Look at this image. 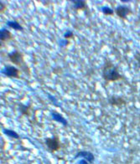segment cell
Segmentation results:
<instances>
[{
    "instance_id": "1",
    "label": "cell",
    "mask_w": 140,
    "mask_h": 164,
    "mask_svg": "<svg viewBox=\"0 0 140 164\" xmlns=\"http://www.w3.org/2000/svg\"><path fill=\"white\" fill-rule=\"evenodd\" d=\"M102 71V78L106 83H112L124 79L123 75L119 73L118 67L112 64V62L110 61L109 60H105Z\"/></svg>"
},
{
    "instance_id": "2",
    "label": "cell",
    "mask_w": 140,
    "mask_h": 164,
    "mask_svg": "<svg viewBox=\"0 0 140 164\" xmlns=\"http://www.w3.org/2000/svg\"><path fill=\"white\" fill-rule=\"evenodd\" d=\"M9 60L12 64H14L16 66L20 67L23 72H25L27 75H30V70L26 64L25 60V56L24 54L18 50H13L10 53L7 55Z\"/></svg>"
},
{
    "instance_id": "3",
    "label": "cell",
    "mask_w": 140,
    "mask_h": 164,
    "mask_svg": "<svg viewBox=\"0 0 140 164\" xmlns=\"http://www.w3.org/2000/svg\"><path fill=\"white\" fill-rule=\"evenodd\" d=\"M45 144L47 147L48 151L51 153L59 152L61 149V142L60 140L59 136L54 135L51 137H45Z\"/></svg>"
},
{
    "instance_id": "4",
    "label": "cell",
    "mask_w": 140,
    "mask_h": 164,
    "mask_svg": "<svg viewBox=\"0 0 140 164\" xmlns=\"http://www.w3.org/2000/svg\"><path fill=\"white\" fill-rule=\"evenodd\" d=\"M1 74L5 75L6 77L9 78H15L20 79V75H21V70L16 66L7 64L3 67V69L1 70Z\"/></svg>"
},
{
    "instance_id": "5",
    "label": "cell",
    "mask_w": 140,
    "mask_h": 164,
    "mask_svg": "<svg viewBox=\"0 0 140 164\" xmlns=\"http://www.w3.org/2000/svg\"><path fill=\"white\" fill-rule=\"evenodd\" d=\"M114 11L116 15L122 20H127L128 16L133 14V11H132L131 8H129L128 6L124 5H118L117 8H115Z\"/></svg>"
},
{
    "instance_id": "6",
    "label": "cell",
    "mask_w": 140,
    "mask_h": 164,
    "mask_svg": "<svg viewBox=\"0 0 140 164\" xmlns=\"http://www.w3.org/2000/svg\"><path fill=\"white\" fill-rule=\"evenodd\" d=\"M108 104L112 106H126L127 100L123 97V96H119V95H111L108 99H107Z\"/></svg>"
},
{
    "instance_id": "7",
    "label": "cell",
    "mask_w": 140,
    "mask_h": 164,
    "mask_svg": "<svg viewBox=\"0 0 140 164\" xmlns=\"http://www.w3.org/2000/svg\"><path fill=\"white\" fill-rule=\"evenodd\" d=\"M81 157L82 159H85L89 163H93L95 161V156L93 153H91L89 151H79L78 153L75 155V158Z\"/></svg>"
},
{
    "instance_id": "8",
    "label": "cell",
    "mask_w": 140,
    "mask_h": 164,
    "mask_svg": "<svg viewBox=\"0 0 140 164\" xmlns=\"http://www.w3.org/2000/svg\"><path fill=\"white\" fill-rule=\"evenodd\" d=\"M51 117H52V119H53V121H55L56 122L60 123V124H61V125L63 126H65V127H67L68 121L65 119L61 113H59V112H57V111H52L51 112Z\"/></svg>"
},
{
    "instance_id": "9",
    "label": "cell",
    "mask_w": 140,
    "mask_h": 164,
    "mask_svg": "<svg viewBox=\"0 0 140 164\" xmlns=\"http://www.w3.org/2000/svg\"><path fill=\"white\" fill-rule=\"evenodd\" d=\"M0 39H1V44L3 43H7V42L11 41L14 39V35L13 33L5 28L1 29L0 30Z\"/></svg>"
},
{
    "instance_id": "10",
    "label": "cell",
    "mask_w": 140,
    "mask_h": 164,
    "mask_svg": "<svg viewBox=\"0 0 140 164\" xmlns=\"http://www.w3.org/2000/svg\"><path fill=\"white\" fill-rule=\"evenodd\" d=\"M70 2L73 3V8L75 10L85 11L86 9H87V1L85 0H71Z\"/></svg>"
},
{
    "instance_id": "11",
    "label": "cell",
    "mask_w": 140,
    "mask_h": 164,
    "mask_svg": "<svg viewBox=\"0 0 140 164\" xmlns=\"http://www.w3.org/2000/svg\"><path fill=\"white\" fill-rule=\"evenodd\" d=\"M18 111H20L22 116L30 117L31 115V105H25L23 103H20L18 106Z\"/></svg>"
},
{
    "instance_id": "12",
    "label": "cell",
    "mask_w": 140,
    "mask_h": 164,
    "mask_svg": "<svg viewBox=\"0 0 140 164\" xmlns=\"http://www.w3.org/2000/svg\"><path fill=\"white\" fill-rule=\"evenodd\" d=\"M3 132L5 136H9L10 138H13V139H16L19 140L20 139V136L19 134L16 132L14 130H11V129H6V128H3Z\"/></svg>"
},
{
    "instance_id": "13",
    "label": "cell",
    "mask_w": 140,
    "mask_h": 164,
    "mask_svg": "<svg viewBox=\"0 0 140 164\" xmlns=\"http://www.w3.org/2000/svg\"><path fill=\"white\" fill-rule=\"evenodd\" d=\"M7 25L9 26V28L13 29L14 30H17V31L24 30V28L22 27V25L20 24L17 20H9V21L7 22Z\"/></svg>"
},
{
    "instance_id": "14",
    "label": "cell",
    "mask_w": 140,
    "mask_h": 164,
    "mask_svg": "<svg viewBox=\"0 0 140 164\" xmlns=\"http://www.w3.org/2000/svg\"><path fill=\"white\" fill-rule=\"evenodd\" d=\"M102 13L106 15V16H112L115 14V11L112 9V8H110L108 6H103L101 8Z\"/></svg>"
},
{
    "instance_id": "15",
    "label": "cell",
    "mask_w": 140,
    "mask_h": 164,
    "mask_svg": "<svg viewBox=\"0 0 140 164\" xmlns=\"http://www.w3.org/2000/svg\"><path fill=\"white\" fill-rule=\"evenodd\" d=\"M63 38L66 40H69V39H71L74 38V33H73L72 31L70 30H67L65 31L63 34Z\"/></svg>"
},
{
    "instance_id": "16",
    "label": "cell",
    "mask_w": 140,
    "mask_h": 164,
    "mask_svg": "<svg viewBox=\"0 0 140 164\" xmlns=\"http://www.w3.org/2000/svg\"><path fill=\"white\" fill-rule=\"evenodd\" d=\"M7 9V4H6L4 2H0V13L1 14H3L5 10Z\"/></svg>"
},
{
    "instance_id": "17",
    "label": "cell",
    "mask_w": 140,
    "mask_h": 164,
    "mask_svg": "<svg viewBox=\"0 0 140 164\" xmlns=\"http://www.w3.org/2000/svg\"><path fill=\"white\" fill-rule=\"evenodd\" d=\"M48 99L53 103V105H57L58 104V101L56 99V97H54L53 95H51V94H48Z\"/></svg>"
},
{
    "instance_id": "18",
    "label": "cell",
    "mask_w": 140,
    "mask_h": 164,
    "mask_svg": "<svg viewBox=\"0 0 140 164\" xmlns=\"http://www.w3.org/2000/svg\"><path fill=\"white\" fill-rule=\"evenodd\" d=\"M69 45V40H66V39H62V40H60V45L62 46V47H66L67 45Z\"/></svg>"
},
{
    "instance_id": "19",
    "label": "cell",
    "mask_w": 140,
    "mask_h": 164,
    "mask_svg": "<svg viewBox=\"0 0 140 164\" xmlns=\"http://www.w3.org/2000/svg\"><path fill=\"white\" fill-rule=\"evenodd\" d=\"M134 58H135V60H137L138 65V68L140 69V53L139 52H137V53L135 54Z\"/></svg>"
},
{
    "instance_id": "20",
    "label": "cell",
    "mask_w": 140,
    "mask_h": 164,
    "mask_svg": "<svg viewBox=\"0 0 140 164\" xmlns=\"http://www.w3.org/2000/svg\"><path fill=\"white\" fill-rule=\"evenodd\" d=\"M79 163H80V164H88V163H89V162H87V161H86L85 159H82L81 161L79 162Z\"/></svg>"
},
{
    "instance_id": "21",
    "label": "cell",
    "mask_w": 140,
    "mask_h": 164,
    "mask_svg": "<svg viewBox=\"0 0 140 164\" xmlns=\"http://www.w3.org/2000/svg\"><path fill=\"white\" fill-rule=\"evenodd\" d=\"M122 3H129V0H121Z\"/></svg>"
},
{
    "instance_id": "22",
    "label": "cell",
    "mask_w": 140,
    "mask_h": 164,
    "mask_svg": "<svg viewBox=\"0 0 140 164\" xmlns=\"http://www.w3.org/2000/svg\"><path fill=\"white\" fill-rule=\"evenodd\" d=\"M138 21L140 22V11H139V14H138Z\"/></svg>"
}]
</instances>
